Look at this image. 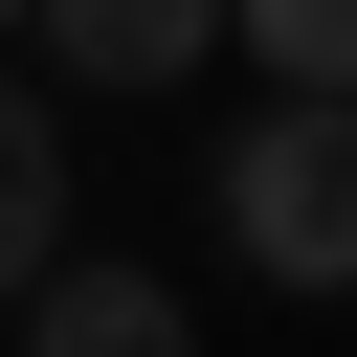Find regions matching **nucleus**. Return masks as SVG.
<instances>
[{"mask_svg":"<svg viewBox=\"0 0 357 357\" xmlns=\"http://www.w3.org/2000/svg\"><path fill=\"white\" fill-rule=\"evenodd\" d=\"M67 268V112L45 89H0V312Z\"/></svg>","mask_w":357,"mask_h":357,"instance_id":"nucleus-4","label":"nucleus"},{"mask_svg":"<svg viewBox=\"0 0 357 357\" xmlns=\"http://www.w3.org/2000/svg\"><path fill=\"white\" fill-rule=\"evenodd\" d=\"M201 201H223V245L268 290H357V89H268Z\"/></svg>","mask_w":357,"mask_h":357,"instance_id":"nucleus-1","label":"nucleus"},{"mask_svg":"<svg viewBox=\"0 0 357 357\" xmlns=\"http://www.w3.org/2000/svg\"><path fill=\"white\" fill-rule=\"evenodd\" d=\"M0 22H45V0H0Z\"/></svg>","mask_w":357,"mask_h":357,"instance_id":"nucleus-6","label":"nucleus"},{"mask_svg":"<svg viewBox=\"0 0 357 357\" xmlns=\"http://www.w3.org/2000/svg\"><path fill=\"white\" fill-rule=\"evenodd\" d=\"M22 45H45L67 89H178L201 45H245V0H45Z\"/></svg>","mask_w":357,"mask_h":357,"instance_id":"nucleus-2","label":"nucleus"},{"mask_svg":"<svg viewBox=\"0 0 357 357\" xmlns=\"http://www.w3.org/2000/svg\"><path fill=\"white\" fill-rule=\"evenodd\" d=\"M22 357H201V312H178L156 268H45V290H22Z\"/></svg>","mask_w":357,"mask_h":357,"instance_id":"nucleus-3","label":"nucleus"},{"mask_svg":"<svg viewBox=\"0 0 357 357\" xmlns=\"http://www.w3.org/2000/svg\"><path fill=\"white\" fill-rule=\"evenodd\" d=\"M245 67L268 89H357V0H245Z\"/></svg>","mask_w":357,"mask_h":357,"instance_id":"nucleus-5","label":"nucleus"}]
</instances>
